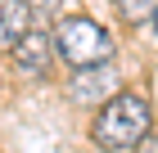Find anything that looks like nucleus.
Segmentation results:
<instances>
[{"instance_id": "3", "label": "nucleus", "mask_w": 158, "mask_h": 153, "mask_svg": "<svg viewBox=\"0 0 158 153\" xmlns=\"http://www.w3.org/2000/svg\"><path fill=\"white\" fill-rule=\"evenodd\" d=\"M68 95H73L77 104H99V99H113V95H122V90H118V68H113V63H104V68L73 72Z\"/></svg>"}, {"instance_id": "6", "label": "nucleus", "mask_w": 158, "mask_h": 153, "mask_svg": "<svg viewBox=\"0 0 158 153\" xmlns=\"http://www.w3.org/2000/svg\"><path fill=\"white\" fill-rule=\"evenodd\" d=\"M154 9H158L154 0H118V14H122V18H131V23L140 18V14H154Z\"/></svg>"}, {"instance_id": "7", "label": "nucleus", "mask_w": 158, "mask_h": 153, "mask_svg": "<svg viewBox=\"0 0 158 153\" xmlns=\"http://www.w3.org/2000/svg\"><path fill=\"white\" fill-rule=\"evenodd\" d=\"M23 5H27V9H32V14H50V9H54V5H59V0H23Z\"/></svg>"}, {"instance_id": "4", "label": "nucleus", "mask_w": 158, "mask_h": 153, "mask_svg": "<svg viewBox=\"0 0 158 153\" xmlns=\"http://www.w3.org/2000/svg\"><path fill=\"white\" fill-rule=\"evenodd\" d=\"M50 59H54V36H45V32H27L14 45V68L23 77H45Z\"/></svg>"}, {"instance_id": "2", "label": "nucleus", "mask_w": 158, "mask_h": 153, "mask_svg": "<svg viewBox=\"0 0 158 153\" xmlns=\"http://www.w3.org/2000/svg\"><path fill=\"white\" fill-rule=\"evenodd\" d=\"M54 54L73 72H86V68H104L113 59V36L95 23V18H63L54 27Z\"/></svg>"}, {"instance_id": "1", "label": "nucleus", "mask_w": 158, "mask_h": 153, "mask_svg": "<svg viewBox=\"0 0 158 153\" xmlns=\"http://www.w3.org/2000/svg\"><path fill=\"white\" fill-rule=\"evenodd\" d=\"M149 126H154V113H149V99L135 90H122L113 95L109 104L99 108L95 126H90V140L109 153H127L135 144L149 140Z\"/></svg>"}, {"instance_id": "5", "label": "nucleus", "mask_w": 158, "mask_h": 153, "mask_svg": "<svg viewBox=\"0 0 158 153\" xmlns=\"http://www.w3.org/2000/svg\"><path fill=\"white\" fill-rule=\"evenodd\" d=\"M27 32H36L32 27V9H27L23 0H0V50H9L23 41Z\"/></svg>"}, {"instance_id": "8", "label": "nucleus", "mask_w": 158, "mask_h": 153, "mask_svg": "<svg viewBox=\"0 0 158 153\" xmlns=\"http://www.w3.org/2000/svg\"><path fill=\"white\" fill-rule=\"evenodd\" d=\"M149 18H154V27H158V9H154V14H149Z\"/></svg>"}]
</instances>
